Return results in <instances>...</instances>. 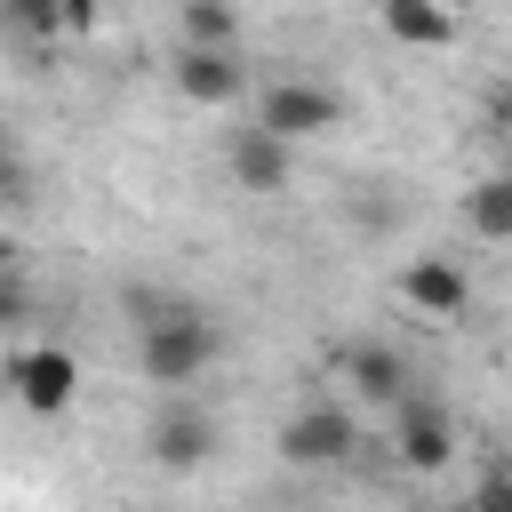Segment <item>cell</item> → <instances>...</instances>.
Instances as JSON below:
<instances>
[{"mask_svg":"<svg viewBox=\"0 0 512 512\" xmlns=\"http://www.w3.org/2000/svg\"><path fill=\"white\" fill-rule=\"evenodd\" d=\"M144 456L160 464V472H200L208 456H216V416L200 408V400H168L152 424H144Z\"/></svg>","mask_w":512,"mask_h":512,"instance_id":"cell-6","label":"cell"},{"mask_svg":"<svg viewBox=\"0 0 512 512\" xmlns=\"http://www.w3.org/2000/svg\"><path fill=\"white\" fill-rule=\"evenodd\" d=\"M8 392L24 416H64L72 392H80V360L64 344H16L8 352Z\"/></svg>","mask_w":512,"mask_h":512,"instance_id":"cell-4","label":"cell"},{"mask_svg":"<svg viewBox=\"0 0 512 512\" xmlns=\"http://www.w3.org/2000/svg\"><path fill=\"white\" fill-rule=\"evenodd\" d=\"M120 304H128V320H136V368L152 376V384H200L216 360H224V328H216V312L208 304H184V296H168V288H120Z\"/></svg>","mask_w":512,"mask_h":512,"instance_id":"cell-1","label":"cell"},{"mask_svg":"<svg viewBox=\"0 0 512 512\" xmlns=\"http://www.w3.org/2000/svg\"><path fill=\"white\" fill-rule=\"evenodd\" d=\"M64 24H72V16H64V8H40V0H16V8H8V32H32V40H48V32H64Z\"/></svg>","mask_w":512,"mask_h":512,"instance_id":"cell-14","label":"cell"},{"mask_svg":"<svg viewBox=\"0 0 512 512\" xmlns=\"http://www.w3.org/2000/svg\"><path fill=\"white\" fill-rule=\"evenodd\" d=\"M400 304H408L416 320L456 328V320L472 312V272H464L456 256H408V264H400Z\"/></svg>","mask_w":512,"mask_h":512,"instance_id":"cell-7","label":"cell"},{"mask_svg":"<svg viewBox=\"0 0 512 512\" xmlns=\"http://www.w3.org/2000/svg\"><path fill=\"white\" fill-rule=\"evenodd\" d=\"M504 496H512V472H504Z\"/></svg>","mask_w":512,"mask_h":512,"instance_id":"cell-15","label":"cell"},{"mask_svg":"<svg viewBox=\"0 0 512 512\" xmlns=\"http://www.w3.org/2000/svg\"><path fill=\"white\" fill-rule=\"evenodd\" d=\"M336 120H344V96H336L328 80H272V88L256 96V128L280 136V144H312V136H328Z\"/></svg>","mask_w":512,"mask_h":512,"instance_id":"cell-3","label":"cell"},{"mask_svg":"<svg viewBox=\"0 0 512 512\" xmlns=\"http://www.w3.org/2000/svg\"><path fill=\"white\" fill-rule=\"evenodd\" d=\"M176 96L184 104H240L248 96V64L240 56H208V48H176Z\"/></svg>","mask_w":512,"mask_h":512,"instance_id":"cell-10","label":"cell"},{"mask_svg":"<svg viewBox=\"0 0 512 512\" xmlns=\"http://www.w3.org/2000/svg\"><path fill=\"white\" fill-rule=\"evenodd\" d=\"M384 40L392 48H456L464 40V16L456 8H432V0H384Z\"/></svg>","mask_w":512,"mask_h":512,"instance_id":"cell-11","label":"cell"},{"mask_svg":"<svg viewBox=\"0 0 512 512\" xmlns=\"http://www.w3.org/2000/svg\"><path fill=\"white\" fill-rule=\"evenodd\" d=\"M464 224H472V240L512 248V168H504V176H480V184L464 192Z\"/></svg>","mask_w":512,"mask_h":512,"instance_id":"cell-13","label":"cell"},{"mask_svg":"<svg viewBox=\"0 0 512 512\" xmlns=\"http://www.w3.org/2000/svg\"><path fill=\"white\" fill-rule=\"evenodd\" d=\"M224 168H232V184H240V192L280 200V192L296 184V144H280V136H264V128H232Z\"/></svg>","mask_w":512,"mask_h":512,"instance_id":"cell-9","label":"cell"},{"mask_svg":"<svg viewBox=\"0 0 512 512\" xmlns=\"http://www.w3.org/2000/svg\"><path fill=\"white\" fill-rule=\"evenodd\" d=\"M176 40L184 48H208V56H240V16L216 8V0H184L176 8Z\"/></svg>","mask_w":512,"mask_h":512,"instance_id":"cell-12","label":"cell"},{"mask_svg":"<svg viewBox=\"0 0 512 512\" xmlns=\"http://www.w3.org/2000/svg\"><path fill=\"white\" fill-rule=\"evenodd\" d=\"M336 376H344L360 400L392 408V416L416 400V368H408V352H400V344H384V336H352V344L336 352Z\"/></svg>","mask_w":512,"mask_h":512,"instance_id":"cell-5","label":"cell"},{"mask_svg":"<svg viewBox=\"0 0 512 512\" xmlns=\"http://www.w3.org/2000/svg\"><path fill=\"white\" fill-rule=\"evenodd\" d=\"M280 464H296V472H328V464H352V448H360V416L344 408V400H304L288 424H280Z\"/></svg>","mask_w":512,"mask_h":512,"instance_id":"cell-2","label":"cell"},{"mask_svg":"<svg viewBox=\"0 0 512 512\" xmlns=\"http://www.w3.org/2000/svg\"><path fill=\"white\" fill-rule=\"evenodd\" d=\"M392 456H400V472H416V480L448 472V456H456V416H448L440 400H408V408L392 416Z\"/></svg>","mask_w":512,"mask_h":512,"instance_id":"cell-8","label":"cell"}]
</instances>
